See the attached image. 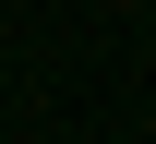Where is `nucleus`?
I'll return each instance as SVG.
<instances>
[]
</instances>
